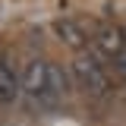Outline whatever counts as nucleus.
<instances>
[{
  "label": "nucleus",
  "mask_w": 126,
  "mask_h": 126,
  "mask_svg": "<svg viewBox=\"0 0 126 126\" xmlns=\"http://www.w3.org/2000/svg\"><path fill=\"white\" fill-rule=\"evenodd\" d=\"M73 79H76L79 88L88 98H94V101H104V98L113 94V82H110L104 63L98 60L94 54H88V50H79L76 54V60H73Z\"/></svg>",
  "instance_id": "1"
},
{
  "label": "nucleus",
  "mask_w": 126,
  "mask_h": 126,
  "mask_svg": "<svg viewBox=\"0 0 126 126\" xmlns=\"http://www.w3.org/2000/svg\"><path fill=\"white\" fill-rule=\"evenodd\" d=\"M22 101L29 107H44L50 110V94H47V60H32L22 63Z\"/></svg>",
  "instance_id": "2"
},
{
  "label": "nucleus",
  "mask_w": 126,
  "mask_h": 126,
  "mask_svg": "<svg viewBox=\"0 0 126 126\" xmlns=\"http://www.w3.org/2000/svg\"><path fill=\"white\" fill-rule=\"evenodd\" d=\"M22 101V69L13 57L0 54V107H16Z\"/></svg>",
  "instance_id": "3"
},
{
  "label": "nucleus",
  "mask_w": 126,
  "mask_h": 126,
  "mask_svg": "<svg viewBox=\"0 0 126 126\" xmlns=\"http://www.w3.org/2000/svg\"><path fill=\"white\" fill-rule=\"evenodd\" d=\"M88 41H92V47L98 50V57L117 60V57L123 54V47H126V29H120V25H98Z\"/></svg>",
  "instance_id": "4"
},
{
  "label": "nucleus",
  "mask_w": 126,
  "mask_h": 126,
  "mask_svg": "<svg viewBox=\"0 0 126 126\" xmlns=\"http://www.w3.org/2000/svg\"><path fill=\"white\" fill-rule=\"evenodd\" d=\"M54 35H57L60 44L73 47V50H82V47L88 44V32L82 29L76 19H57L54 22Z\"/></svg>",
  "instance_id": "5"
},
{
  "label": "nucleus",
  "mask_w": 126,
  "mask_h": 126,
  "mask_svg": "<svg viewBox=\"0 0 126 126\" xmlns=\"http://www.w3.org/2000/svg\"><path fill=\"white\" fill-rule=\"evenodd\" d=\"M47 94H50L54 107L69 94V73L63 69L60 63H50V60H47Z\"/></svg>",
  "instance_id": "6"
},
{
  "label": "nucleus",
  "mask_w": 126,
  "mask_h": 126,
  "mask_svg": "<svg viewBox=\"0 0 126 126\" xmlns=\"http://www.w3.org/2000/svg\"><path fill=\"white\" fill-rule=\"evenodd\" d=\"M113 69H117V76H120V79L126 82V47H123V54H120V57L113 60Z\"/></svg>",
  "instance_id": "7"
}]
</instances>
